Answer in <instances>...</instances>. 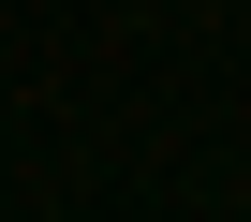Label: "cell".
<instances>
[]
</instances>
